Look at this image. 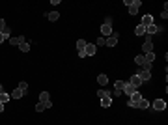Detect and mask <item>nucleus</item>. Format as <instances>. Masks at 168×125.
<instances>
[{
	"instance_id": "obj_21",
	"label": "nucleus",
	"mask_w": 168,
	"mask_h": 125,
	"mask_svg": "<svg viewBox=\"0 0 168 125\" xmlns=\"http://www.w3.org/2000/svg\"><path fill=\"white\" fill-rule=\"evenodd\" d=\"M135 34L136 36H146V26L144 24H138V26L135 28Z\"/></svg>"
},
{
	"instance_id": "obj_3",
	"label": "nucleus",
	"mask_w": 168,
	"mask_h": 125,
	"mask_svg": "<svg viewBox=\"0 0 168 125\" xmlns=\"http://www.w3.org/2000/svg\"><path fill=\"white\" fill-rule=\"evenodd\" d=\"M162 26H157V24L153 23V24H150V26H146V36H151V34H159V32H162Z\"/></svg>"
},
{
	"instance_id": "obj_30",
	"label": "nucleus",
	"mask_w": 168,
	"mask_h": 125,
	"mask_svg": "<svg viewBox=\"0 0 168 125\" xmlns=\"http://www.w3.org/2000/svg\"><path fill=\"white\" fill-rule=\"evenodd\" d=\"M97 95H99V97H106V95H112V93H110V92H106V90H99Z\"/></svg>"
},
{
	"instance_id": "obj_6",
	"label": "nucleus",
	"mask_w": 168,
	"mask_h": 125,
	"mask_svg": "<svg viewBox=\"0 0 168 125\" xmlns=\"http://www.w3.org/2000/svg\"><path fill=\"white\" fill-rule=\"evenodd\" d=\"M116 43H118V34L112 32V36L105 37V45H106V47H116Z\"/></svg>"
},
{
	"instance_id": "obj_1",
	"label": "nucleus",
	"mask_w": 168,
	"mask_h": 125,
	"mask_svg": "<svg viewBox=\"0 0 168 125\" xmlns=\"http://www.w3.org/2000/svg\"><path fill=\"white\" fill-rule=\"evenodd\" d=\"M101 34H103V37L112 36V19H110V17H106L105 23L101 24Z\"/></svg>"
},
{
	"instance_id": "obj_35",
	"label": "nucleus",
	"mask_w": 168,
	"mask_h": 125,
	"mask_svg": "<svg viewBox=\"0 0 168 125\" xmlns=\"http://www.w3.org/2000/svg\"><path fill=\"white\" fill-rule=\"evenodd\" d=\"M0 112H4V103H0Z\"/></svg>"
},
{
	"instance_id": "obj_16",
	"label": "nucleus",
	"mask_w": 168,
	"mask_h": 125,
	"mask_svg": "<svg viewBox=\"0 0 168 125\" xmlns=\"http://www.w3.org/2000/svg\"><path fill=\"white\" fill-rule=\"evenodd\" d=\"M9 95H11V99H21V97L24 95V92H23V90H21V88H15V90H13V92H11V93H9Z\"/></svg>"
},
{
	"instance_id": "obj_13",
	"label": "nucleus",
	"mask_w": 168,
	"mask_h": 125,
	"mask_svg": "<svg viewBox=\"0 0 168 125\" xmlns=\"http://www.w3.org/2000/svg\"><path fill=\"white\" fill-rule=\"evenodd\" d=\"M142 51H144V52H153V43H151L150 36H147V39L144 41V45H142Z\"/></svg>"
},
{
	"instance_id": "obj_22",
	"label": "nucleus",
	"mask_w": 168,
	"mask_h": 125,
	"mask_svg": "<svg viewBox=\"0 0 168 125\" xmlns=\"http://www.w3.org/2000/svg\"><path fill=\"white\" fill-rule=\"evenodd\" d=\"M47 101H50L49 92H41V93H39V103H47Z\"/></svg>"
},
{
	"instance_id": "obj_28",
	"label": "nucleus",
	"mask_w": 168,
	"mask_h": 125,
	"mask_svg": "<svg viewBox=\"0 0 168 125\" xmlns=\"http://www.w3.org/2000/svg\"><path fill=\"white\" fill-rule=\"evenodd\" d=\"M19 49H21L23 52H28V51H30V43H26V41H24V43H23V45H21Z\"/></svg>"
},
{
	"instance_id": "obj_11",
	"label": "nucleus",
	"mask_w": 168,
	"mask_h": 125,
	"mask_svg": "<svg viewBox=\"0 0 168 125\" xmlns=\"http://www.w3.org/2000/svg\"><path fill=\"white\" fill-rule=\"evenodd\" d=\"M84 52H86V56H94V54L97 52V47H95V43H86Z\"/></svg>"
},
{
	"instance_id": "obj_23",
	"label": "nucleus",
	"mask_w": 168,
	"mask_h": 125,
	"mask_svg": "<svg viewBox=\"0 0 168 125\" xmlns=\"http://www.w3.org/2000/svg\"><path fill=\"white\" fill-rule=\"evenodd\" d=\"M144 58H146V62H147V64H153V60H155V52H146V54H144Z\"/></svg>"
},
{
	"instance_id": "obj_24",
	"label": "nucleus",
	"mask_w": 168,
	"mask_h": 125,
	"mask_svg": "<svg viewBox=\"0 0 168 125\" xmlns=\"http://www.w3.org/2000/svg\"><path fill=\"white\" fill-rule=\"evenodd\" d=\"M9 99H11V95H9V93H6V92L0 93V103H8Z\"/></svg>"
},
{
	"instance_id": "obj_27",
	"label": "nucleus",
	"mask_w": 168,
	"mask_h": 125,
	"mask_svg": "<svg viewBox=\"0 0 168 125\" xmlns=\"http://www.w3.org/2000/svg\"><path fill=\"white\" fill-rule=\"evenodd\" d=\"M161 17L168 19V4H164V8H162V11H161Z\"/></svg>"
},
{
	"instance_id": "obj_20",
	"label": "nucleus",
	"mask_w": 168,
	"mask_h": 125,
	"mask_svg": "<svg viewBox=\"0 0 168 125\" xmlns=\"http://www.w3.org/2000/svg\"><path fill=\"white\" fill-rule=\"evenodd\" d=\"M47 19L54 23V21H58V19H60V13H58V11H49V13H47Z\"/></svg>"
},
{
	"instance_id": "obj_33",
	"label": "nucleus",
	"mask_w": 168,
	"mask_h": 125,
	"mask_svg": "<svg viewBox=\"0 0 168 125\" xmlns=\"http://www.w3.org/2000/svg\"><path fill=\"white\" fill-rule=\"evenodd\" d=\"M2 34H4V37H11V36H9V34H11V30H9L8 26H6V30H4Z\"/></svg>"
},
{
	"instance_id": "obj_32",
	"label": "nucleus",
	"mask_w": 168,
	"mask_h": 125,
	"mask_svg": "<svg viewBox=\"0 0 168 125\" xmlns=\"http://www.w3.org/2000/svg\"><path fill=\"white\" fill-rule=\"evenodd\" d=\"M99 45H105V37H103V36H101L97 41H95V47H99Z\"/></svg>"
},
{
	"instance_id": "obj_29",
	"label": "nucleus",
	"mask_w": 168,
	"mask_h": 125,
	"mask_svg": "<svg viewBox=\"0 0 168 125\" xmlns=\"http://www.w3.org/2000/svg\"><path fill=\"white\" fill-rule=\"evenodd\" d=\"M34 110H35V112H43V110H45V105H43V103H38Z\"/></svg>"
},
{
	"instance_id": "obj_15",
	"label": "nucleus",
	"mask_w": 168,
	"mask_h": 125,
	"mask_svg": "<svg viewBox=\"0 0 168 125\" xmlns=\"http://www.w3.org/2000/svg\"><path fill=\"white\" fill-rule=\"evenodd\" d=\"M135 92H136V90H135L133 86H131L129 82H125V86H123V93H125V95H129V97H131V95H133Z\"/></svg>"
},
{
	"instance_id": "obj_10",
	"label": "nucleus",
	"mask_w": 168,
	"mask_h": 125,
	"mask_svg": "<svg viewBox=\"0 0 168 125\" xmlns=\"http://www.w3.org/2000/svg\"><path fill=\"white\" fill-rule=\"evenodd\" d=\"M140 99H142V93H138V92H135V93H133V95H131V97H129V101H127V105H129V107H135V105H136V103H138V101H140Z\"/></svg>"
},
{
	"instance_id": "obj_8",
	"label": "nucleus",
	"mask_w": 168,
	"mask_h": 125,
	"mask_svg": "<svg viewBox=\"0 0 168 125\" xmlns=\"http://www.w3.org/2000/svg\"><path fill=\"white\" fill-rule=\"evenodd\" d=\"M164 108H166V101H164V99H155V101H153V110H164Z\"/></svg>"
},
{
	"instance_id": "obj_12",
	"label": "nucleus",
	"mask_w": 168,
	"mask_h": 125,
	"mask_svg": "<svg viewBox=\"0 0 168 125\" xmlns=\"http://www.w3.org/2000/svg\"><path fill=\"white\" fill-rule=\"evenodd\" d=\"M129 84L136 90V88H140V86H142V81H140V77H138V75H133V77L129 78Z\"/></svg>"
},
{
	"instance_id": "obj_17",
	"label": "nucleus",
	"mask_w": 168,
	"mask_h": 125,
	"mask_svg": "<svg viewBox=\"0 0 168 125\" xmlns=\"http://www.w3.org/2000/svg\"><path fill=\"white\" fill-rule=\"evenodd\" d=\"M110 105H112V97H110V95L101 97V107H103V108H108Z\"/></svg>"
},
{
	"instance_id": "obj_19",
	"label": "nucleus",
	"mask_w": 168,
	"mask_h": 125,
	"mask_svg": "<svg viewBox=\"0 0 168 125\" xmlns=\"http://www.w3.org/2000/svg\"><path fill=\"white\" fill-rule=\"evenodd\" d=\"M97 82L101 84V86H106V82H108V77H106L105 73H101V75H97Z\"/></svg>"
},
{
	"instance_id": "obj_14",
	"label": "nucleus",
	"mask_w": 168,
	"mask_h": 125,
	"mask_svg": "<svg viewBox=\"0 0 168 125\" xmlns=\"http://www.w3.org/2000/svg\"><path fill=\"white\" fill-rule=\"evenodd\" d=\"M135 108H140V110H146V108H150V103H147V101H146V99H144V97H142V99H140V101H138V103H136V105H135Z\"/></svg>"
},
{
	"instance_id": "obj_18",
	"label": "nucleus",
	"mask_w": 168,
	"mask_h": 125,
	"mask_svg": "<svg viewBox=\"0 0 168 125\" xmlns=\"http://www.w3.org/2000/svg\"><path fill=\"white\" fill-rule=\"evenodd\" d=\"M140 24H144V26H150V24H153V17H151L150 13L144 15V17H142V23H140Z\"/></svg>"
},
{
	"instance_id": "obj_7",
	"label": "nucleus",
	"mask_w": 168,
	"mask_h": 125,
	"mask_svg": "<svg viewBox=\"0 0 168 125\" xmlns=\"http://www.w3.org/2000/svg\"><path fill=\"white\" fill-rule=\"evenodd\" d=\"M123 86H125V81H116V84H114V93H112V95H121Z\"/></svg>"
},
{
	"instance_id": "obj_5",
	"label": "nucleus",
	"mask_w": 168,
	"mask_h": 125,
	"mask_svg": "<svg viewBox=\"0 0 168 125\" xmlns=\"http://www.w3.org/2000/svg\"><path fill=\"white\" fill-rule=\"evenodd\" d=\"M140 6H142V2H140V0H131L129 13H131V15H136V13H138V9H140Z\"/></svg>"
},
{
	"instance_id": "obj_2",
	"label": "nucleus",
	"mask_w": 168,
	"mask_h": 125,
	"mask_svg": "<svg viewBox=\"0 0 168 125\" xmlns=\"http://www.w3.org/2000/svg\"><path fill=\"white\" fill-rule=\"evenodd\" d=\"M135 64H136V66H140V69H144V71H150V69H151V64L146 62L144 54H138V56H135Z\"/></svg>"
},
{
	"instance_id": "obj_26",
	"label": "nucleus",
	"mask_w": 168,
	"mask_h": 125,
	"mask_svg": "<svg viewBox=\"0 0 168 125\" xmlns=\"http://www.w3.org/2000/svg\"><path fill=\"white\" fill-rule=\"evenodd\" d=\"M17 88H21V90H23V92H24V93H26V90H28V82H26V81H21V82H19V84H17Z\"/></svg>"
},
{
	"instance_id": "obj_36",
	"label": "nucleus",
	"mask_w": 168,
	"mask_h": 125,
	"mask_svg": "<svg viewBox=\"0 0 168 125\" xmlns=\"http://www.w3.org/2000/svg\"><path fill=\"white\" fill-rule=\"evenodd\" d=\"M4 92V86H2V84H0V93H2Z\"/></svg>"
},
{
	"instance_id": "obj_9",
	"label": "nucleus",
	"mask_w": 168,
	"mask_h": 125,
	"mask_svg": "<svg viewBox=\"0 0 168 125\" xmlns=\"http://www.w3.org/2000/svg\"><path fill=\"white\" fill-rule=\"evenodd\" d=\"M136 75L140 77L142 84H144V82H150V81H151V73H150V71H144V69H140V71L136 73Z\"/></svg>"
},
{
	"instance_id": "obj_25",
	"label": "nucleus",
	"mask_w": 168,
	"mask_h": 125,
	"mask_svg": "<svg viewBox=\"0 0 168 125\" xmlns=\"http://www.w3.org/2000/svg\"><path fill=\"white\" fill-rule=\"evenodd\" d=\"M84 49H86V41H84V39H79V41H77V51L80 52V51H84Z\"/></svg>"
},
{
	"instance_id": "obj_31",
	"label": "nucleus",
	"mask_w": 168,
	"mask_h": 125,
	"mask_svg": "<svg viewBox=\"0 0 168 125\" xmlns=\"http://www.w3.org/2000/svg\"><path fill=\"white\" fill-rule=\"evenodd\" d=\"M4 30H6V21H4V19H0V34H2Z\"/></svg>"
},
{
	"instance_id": "obj_34",
	"label": "nucleus",
	"mask_w": 168,
	"mask_h": 125,
	"mask_svg": "<svg viewBox=\"0 0 168 125\" xmlns=\"http://www.w3.org/2000/svg\"><path fill=\"white\" fill-rule=\"evenodd\" d=\"M6 41V37H4V34H0V43H4Z\"/></svg>"
},
{
	"instance_id": "obj_4",
	"label": "nucleus",
	"mask_w": 168,
	"mask_h": 125,
	"mask_svg": "<svg viewBox=\"0 0 168 125\" xmlns=\"http://www.w3.org/2000/svg\"><path fill=\"white\" fill-rule=\"evenodd\" d=\"M24 41H26V37H24V36H11V37H9V43H11L13 47H21Z\"/></svg>"
}]
</instances>
